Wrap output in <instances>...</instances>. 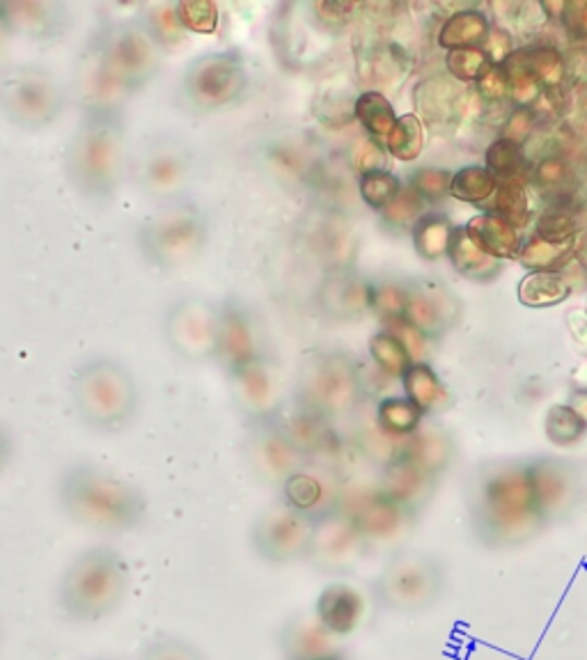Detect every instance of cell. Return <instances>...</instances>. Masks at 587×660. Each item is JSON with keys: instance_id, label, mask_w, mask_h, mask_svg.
<instances>
[{"instance_id": "74e56055", "label": "cell", "mask_w": 587, "mask_h": 660, "mask_svg": "<svg viewBox=\"0 0 587 660\" xmlns=\"http://www.w3.org/2000/svg\"><path fill=\"white\" fill-rule=\"evenodd\" d=\"M138 660H207V656L186 637L161 633L143 647Z\"/></svg>"}, {"instance_id": "d4e9b609", "label": "cell", "mask_w": 587, "mask_h": 660, "mask_svg": "<svg viewBox=\"0 0 587 660\" xmlns=\"http://www.w3.org/2000/svg\"><path fill=\"white\" fill-rule=\"evenodd\" d=\"M138 16L145 21V26L166 49V53H170L172 49H180L191 35L182 21L180 3H175V0L151 3Z\"/></svg>"}, {"instance_id": "44dd1931", "label": "cell", "mask_w": 587, "mask_h": 660, "mask_svg": "<svg viewBox=\"0 0 587 660\" xmlns=\"http://www.w3.org/2000/svg\"><path fill=\"white\" fill-rule=\"evenodd\" d=\"M280 493H282L280 496L282 500H288L292 508L313 516L315 521H321L326 516L340 512L342 496L326 487L323 479L317 473H313L310 466L306 470H301L298 475H294L285 487L280 489Z\"/></svg>"}, {"instance_id": "3957f363", "label": "cell", "mask_w": 587, "mask_h": 660, "mask_svg": "<svg viewBox=\"0 0 587 660\" xmlns=\"http://www.w3.org/2000/svg\"><path fill=\"white\" fill-rule=\"evenodd\" d=\"M132 589V564L113 543L78 550L56 587L60 614L72 624H99L124 606Z\"/></svg>"}, {"instance_id": "f35d334b", "label": "cell", "mask_w": 587, "mask_h": 660, "mask_svg": "<svg viewBox=\"0 0 587 660\" xmlns=\"http://www.w3.org/2000/svg\"><path fill=\"white\" fill-rule=\"evenodd\" d=\"M386 151L402 161H413L423 149V124L416 115H404L398 118L395 129L390 131V136L383 140Z\"/></svg>"}, {"instance_id": "816d5d0a", "label": "cell", "mask_w": 587, "mask_h": 660, "mask_svg": "<svg viewBox=\"0 0 587 660\" xmlns=\"http://www.w3.org/2000/svg\"><path fill=\"white\" fill-rule=\"evenodd\" d=\"M14 454H16L14 431L10 429V425L0 420V477H3L8 473V468L12 466Z\"/></svg>"}, {"instance_id": "cb8c5ba5", "label": "cell", "mask_w": 587, "mask_h": 660, "mask_svg": "<svg viewBox=\"0 0 587 660\" xmlns=\"http://www.w3.org/2000/svg\"><path fill=\"white\" fill-rule=\"evenodd\" d=\"M466 234L477 248L485 250L493 259L496 257H500V259L514 257L516 246H518L514 225L496 213L473 218L466 228Z\"/></svg>"}, {"instance_id": "f546056e", "label": "cell", "mask_w": 587, "mask_h": 660, "mask_svg": "<svg viewBox=\"0 0 587 660\" xmlns=\"http://www.w3.org/2000/svg\"><path fill=\"white\" fill-rule=\"evenodd\" d=\"M570 292H572L570 282L562 276L549 271H535L521 282L518 298L528 307H549L562 303L570 296Z\"/></svg>"}, {"instance_id": "6f0895ef", "label": "cell", "mask_w": 587, "mask_h": 660, "mask_svg": "<svg viewBox=\"0 0 587 660\" xmlns=\"http://www.w3.org/2000/svg\"><path fill=\"white\" fill-rule=\"evenodd\" d=\"M333 660H344V658H342V656H340V658H333Z\"/></svg>"}, {"instance_id": "f5cc1de1", "label": "cell", "mask_w": 587, "mask_h": 660, "mask_svg": "<svg viewBox=\"0 0 587 660\" xmlns=\"http://www.w3.org/2000/svg\"><path fill=\"white\" fill-rule=\"evenodd\" d=\"M10 44H12V37L8 33V28L3 26V21H0V74L10 68V60H8Z\"/></svg>"}, {"instance_id": "9a60e30c", "label": "cell", "mask_w": 587, "mask_h": 660, "mask_svg": "<svg viewBox=\"0 0 587 660\" xmlns=\"http://www.w3.org/2000/svg\"><path fill=\"white\" fill-rule=\"evenodd\" d=\"M441 591V574L429 560L400 555L390 562L375 580L377 601L383 608L411 612L427 608Z\"/></svg>"}, {"instance_id": "f6af8a7d", "label": "cell", "mask_w": 587, "mask_h": 660, "mask_svg": "<svg viewBox=\"0 0 587 660\" xmlns=\"http://www.w3.org/2000/svg\"><path fill=\"white\" fill-rule=\"evenodd\" d=\"M448 70L462 81H482L496 64L491 56L480 49H456L448 56Z\"/></svg>"}, {"instance_id": "8992f818", "label": "cell", "mask_w": 587, "mask_h": 660, "mask_svg": "<svg viewBox=\"0 0 587 660\" xmlns=\"http://www.w3.org/2000/svg\"><path fill=\"white\" fill-rule=\"evenodd\" d=\"M88 47L101 62L106 74L129 97L140 95L149 83H155L168 60L166 49L149 33L138 14L106 21L88 39Z\"/></svg>"}, {"instance_id": "4316f807", "label": "cell", "mask_w": 587, "mask_h": 660, "mask_svg": "<svg viewBox=\"0 0 587 660\" xmlns=\"http://www.w3.org/2000/svg\"><path fill=\"white\" fill-rule=\"evenodd\" d=\"M354 113L356 120L363 124L372 140L381 143L390 136V131L398 124V115L393 110V103H390L381 93L377 90H367L363 93L356 103H354Z\"/></svg>"}, {"instance_id": "7dc6e473", "label": "cell", "mask_w": 587, "mask_h": 660, "mask_svg": "<svg viewBox=\"0 0 587 660\" xmlns=\"http://www.w3.org/2000/svg\"><path fill=\"white\" fill-rule=\"evenodd\" d=\"M452 178L445 170L437 168H423L411 178V188L416 191L425 203H439L450 193Z\"/></svg>"}, {"instance_id": "484cf974", "label": "cell", "mask_w": 587, "mask_h": 660, "mask_svg": "<svg viewBox=\"0 0 587 660\" xmlns=\"http://www.w3.org/2000/svg\"><path fill=\"white\" fill-rule=\"evenodd\" d=\"M487 170L493 174L496 182H533L535 166L526 159L524 149L510 138H498L487 151Z\"/></svg>"}, {"instance_id": "4fadbf2b", "label": "cell", "mask_w": 587, "mask_h": 660, "mask_svg": "<svg viewBox=\"0 0 587 660\" xmlns=\"http://www.w3.org/2000/svg\"><path fill=\"white\" fill-rule=\"evenodd\" d=\"M244 456L250 473L276 489H282L294 475L310 466V456L288 431L282 417L273 423L248 427Z\"/></svg>"}, {"instance_id": "ac0fdd59", "label": "cell", "mask_w": 587, "mask_h": 660, "mask_svg": "<svg viewBox=\"0 0 587 660\" xmlns=\"http://www.w3.org/2000/svg\"><path fill=\"white\" fill-rule=\"evenodd\" d=\"M487 508L496 533L514 537L524 533L526 525L541 514L530 470L498 475L487 489Z\"/></svg>"}, {"instance_id": "bcb514c9", "label": "cell", "mask_w": 587, "mask_h": 660, "mask_svg": "<svg viewBox=\"0 0 587 660\" xmlns=\"http://www.w3.org/2000/svg\"><path fill=\"white\" fill-rule=\"evenodd\" d=\"M537 239L547 241V244H570V241L576 239V220L570 211H562V209H551L543 213L539 220H537Z\"/></svg>"}, {"instance_id": "9f6ffc18", "label": "cell", "mask_w": 587, "mask_h": 660, "mask_svg": "<svg viewBox=\"0 0 587 660\" xmlns=\"http://www.w3.org/2000/svg\"><path fill=\"white\" fill-rule=\"evenodd\" d=\"M95 660H120V658H95Z\"/></svg>"}, {"instance_id": "277c9868", "label": "cell", "mask_w": 587, "mask_h": 660, "mask_svg": "<svg viewBox=\"0 0 587 660\" xmlns=\"http://www.w3.org/2000/svg\"><path fill=\"white\" fill-rule=\"evenodd\" d=\"M70 400L85 429L111 436L134 425L140 411V388L124 363L95 356L74 369Z\"/></svg>"}, {"instance_id": "7402d4cb", "label": "cell", "mask_w": 587, "mask_h": 660, "mask_svg": "<svg viewBox=\"0 0 587 660\" xmlns=\"http://www.w3.org/2000/svg\"><path fill=\"white\" fill-rule=\"evenodd\" d=\"M317 620L335 635H346L356 628L360 614H363V601L354 589L346 585H331L326 589L319 601H317Z\"/></svg>"}, {"instance_id": "11a10c76", "label": "cell", "mask_w": 587, "mask_h": 660, "mask_svg": "<svg viewBox=\"0 0 587 660\" xmlns=\"http://www.w3.org/2000/svg\"><path fill=\"white\" fill-rule=\"evenodd\" d=\"M0 645H3V620H0Z\"/></svg>"}, {"instance_id": "5bb4252c", "label": "cell", "mask_w": 587, "mask_h": 660, "mask_svg": "<svg viewBox=\"0 0 587 660\" xmlns=\"http://www.w3.org/2000/svg\"><path fill=\"white\" fill-rule=\"evenodd\" d=\"M225 379L234 408L244 417L246 427L280 420L288 413L280 371L269 354L255 358Z\"/></svg>"}, {"instance_id": "b9f144b4", "label": "cell", "mask_w": 587, "mask_h": 660, "mask_svg": "<svg viewBox=\"0 0 587 660\" xmlns=\"http://www.w3.org/2000/svg\"><path fill=\"white\" fill-rule=\"evenodd\" d=\"M423 205L425 200L411 186H402V191L395 195V200L379 213L388 228L395 230L416 228V223L423 218Z\"/></svg>"}, {"instance_id": "1f68e13d", "label": "cell", "mask_w": 587, "mask_h": 660, "mask_svg": "<svg viewBox=\"0 0 587 660\" xmlns=\"http://www.w3.org/2000/svg\"><path fill=\"white\" fill-rule=\"evenodd\" d=\"M498 182L493 174L487 168H464L456 174H452V184H450V195H454L456 200L470 203V205H487L491 200V195L496 193Z\"/></svg>"}, {"instance_id": "9c48e42d", "label": "cell", "mask_w": 587, "mask_h": 660, "mask_svg": "<svg viewBox=\"0 0 587 660\" xmlns=\"http://www.w3.org/2000/svg\"><path fill=\"white\" fill-rule=\"evenodd\" d=\"M136 188L157 207L188 197L193 182V149L175 131L151 136L132 163Z\"/></svg>"}, {"instance_id": "ffe728a7", "label": "cell", "mask_w": 587, "mask_h": 660, "mask_svg": "<svg viewBox=\"0 0 587 660\" xmlns=\"http://www.w3.org/2000/svg\"><path fill=\"white\" fill-rule=\"evenodd\" d=\"M280 653L285 660H333L342 656L338 635L326 628L317 614H298L282 626Z\"/></svg>"}, {"instance_id": "d6986e66", "label": "cell", "mask_w": 587, "mask_h": 660, "mask_svg": "<svg viewBox=\"0 0 587 660\" xmlns=\"http://www.w3.org/2000/svg\"><path fill=\"white\" fill-rule=\"evenodd\" d=\"M363 546L365 541L354 523L342 512H335L317 523L308 562H313L323 574H340V571H346L358 560Z\"/></svg>"}, {"instance_id": "83f0119b", "label": "cell", "mask_w": 587, "mask_h": 660, "mask_svg": "<svg viewBox=\"0 0 587 660\" xmlns=\"http://www.w3.org/2000/svg\"><path fill=\"white\" fill-rule=\"evenodd\" d=\"M450 257L454 261V269L462 271L466 278L473 280H489L498 271V261L477 248L468 239L466 230H454L450 241Z\"/></svg>"}, {"instance_id": "db71d44e", "label": "cell", "mask_w": 587, "mask_h": 660, "mask_svg": "<svg viewBox=\"0 0 587 660\" xmlns=\"http://www.w3.org/2000/svg\"><path fill=\"white\" fill-rule=\"evenodd\" d=\"M574 255H576L583 264H587V232H585L580 239L574 241Z\"/></svg>"}, {"instance_id": "e575fe53", "label": "cell", "mask_w": 587, "mask_h": 660, "mask_svg": "<svg viewBox=\"0 0 587 660\" xmlns=\"http://www.w3.org/2000/svg\"><path fill=\"white\" fill-rule=\"evenodd\" d=\"M377 417H379L381 429L388 436H395V438L404 436L406 438L418 429V425L423 420V411L411 400L393 398V400H383L379 404Z\"/></svg>"}, {"instance_id": "836d02e7", "label": "cell", "mask_w": 587, "mask_h": 660, "mask_svg": "<svg viewBox=\"0 0 587 660\" xmlns=\"http://www.w3.org/2000/svg\"><path fill=\"white\" fill-rule=\"evenodd\" d=\"M489 211L505 218L512 225H526L528 216H530V205H528V195L526 186L518 182H498L496 193L489 200Z\"/></svg>"}, {"instance_id": "f1b7e54d", "label": "cell", "mask_w": 587, "mask_h": 660, "mask_svg": "<svg viewBox=\"0 0 587 660\" xmlns=\"http://www.w3.org/2000/svg\"><path fill=\"white\" fill-rule=\"evenodd\" d=\"M489 21L477 12H460L445 21L439 44L445 49H477V44L489 39Z\"/></svg>"}, {"instance_id": "5b68a950", "label": "cell", "mask_w": 587, "mask_h": 660, "mask_svg": "<svg viewBox=\"0 0 587 660\" xmlns=\"http://www.w3.org/2000/svg\"><path fill=\"white\" fill-rule=\"evenodd\" d=\"M209 239V216L191 195L157 207L136 230L138 253L157 271L188 267L205 253Z\"/></svg>"}, {"instance_id": "2e32d148", "label": "cell", "mask_w": 587, "mask_h": 660, "mask_svg": "<svg viewBox=\"0 0 587 660\" xmlns=\"http://www.w3.org/2000/svg\"><path fill=\"white\" fill-rule=\"evenodd\" d=\"M0 21L12 39H26L37 47L62 44L74 26L70 5L60 0H0Z\"/></svg>"}, {"instance_id": "681fc988", "label": "cell", "mask_w": 587, "mask_h": 660, "mask_svg": "<svg viewBox=\"0 0 587 660\" xmlns=\"http://www.w3.org/2000/svg\"><path fill=\"white\" fill-rule=\"evenodd\" d=\"M564 81L578 90H587V47L572 49L564 58Z\"/></svg>"}, {"instance_id": "d6a6232c", "label": "cell", "mask_w": 587, "mask_h": 660, "mask_svg": "<svg viewBox=\"0 0 587 660\" xmlns=\"http://www.w3.org/2000/svg\"><path fill=\"white\" fill-rule=\"evenodd\" d=\"M452 234H454V228L448 223L445 216H439V213L423 216L416 223V228H413L416 250L425 259H437L443 253H448Z\"/></svg>"}, {"instance_id": "d590c367", "label": "cell", "mask_w": 587, "mask_h": 660, "mask_svg": "<svg viewBox=\"0 0 587 660\" xmlns=\"http://www.w3.org/2000/svg\"><path fill=\"white\" fill-rule=\"evenodd\" d=\"M369 354H372V360L390 377H404V371L411 365V354L393 330H381V333L372 335V340H369Z\"/></svg>"}, {"instance_id": "603a6c76", "label": "cell", "mask_w": 587, "mask_h": 660, "mask_svg": "<svg viewBox=\"0 0 587 660\" xmlns=\"http://www.w3.org/2000/svg\"><path fill=\"white\" fill-rule=\"evenodd\" d=\"M369 284L346 276V273H331L323 280L319 290V305L326 315H358L365 307H369Z\"/></svg>"}, {"instance_id": "c3c4849f", "label": "cell", "mask_w": 587, "mask_h": 660, "mask_svg": "<svg viewBox=\"0 0 587 660\" xmlns=\"http://www.w3.org/2000/svg\"><path fill=\"white\" fill-rule=\"evenodd\" d=\"M180 14L188 33H211L219 21L213 3H180Z\"/></svg>"}, {"instance_id": "6da1fadb", "label": "cell", "mask_w": 587, "mask_h": 660, "mask_svg": "<svg viewBox=\"0 0 587 660\" xmlns=\"http://www.w3.org/2000/svg\"><path fill=\"white\" fill-rule=\"evenodd\" d=\"M56 498L72 523L99 535L136 533L149 516V500L138 484L93 461H76L64 468Z\"/></svg>"}, {"instance_id": "4dcf8cb0", "label": "cell", "mask_w": 587, "mask_h": 660, "mask_svg": "<svg viewBox=\"0 0 587 660\" xmlns=\"http://www.w3.org/2000/svg\"><path fill=\"white\" fill-rule=\"evenodd\" d=\"M462 93V90H460ZM460 93L443 78H427L416 95V103L427 122H445L456 113Z\"/></svg>"}, {"instance_id": "60d3db41", "label": "cell", "mask_w": 587, "mask_h": 660, "mask_svg": "<svg viewBox=\"0 0 587 660\" xmlns=\"http://www.w3.org/2000/svg\"><path fill=\"white\" fill-rule=\"evenodd\" d=\"M576 241V239H574ZM574 241H570V244H547V241L541 239H533L530 244L524 248V253H521V259H524V264L528 269L535 271H549L553 273L555 269L564 267L574 255Z\"/></svg>"}, {"instance_id": "ab89813d", "label": "cell", "mask_w": 587, "mask_h": 660, "mask_svg": "<svg viewBox=\"0 0 587 660\" xmlns=\"http://www.w3.org/2000/svg\"><path fill=\"white\" fill-rule=\"evenodd\" d=\"M402 191L400 180L390 170H377V172H365L360 174L358 193L367 207L377 211H383L390 203L395 200V195Z\"/></svg>"}, {"instance_id": "f907efd6", "label": "cell", "mask_w": 587, "mask_h": 660, "mask_svg": "<svg viewBox=\"0 0 587 660\" xmlns=\"http://www.w3.org/2000/svg\"><path fill=\"white\" fill-rule=\"evenodd\" d=\"M562 21L574 39H587V3L564 5Z\"/></svg>"}, {"instance_id": "7c38bea8", "label": "cell", "mask_w": 587, "mask_h": 660, "mask_svg": "<svg viewBox=\"0 0 587 660\" xmlns=\"http://www.w3.org/2000/svg\"><path fill=\"white\" fill-rule=\"evenodd\" d=\"M219 335V301L188 294L172 303L163 317L168 349L186 363H213Z\"/></svg>"}, {"instance_id": "8d00e7d4", "label": "cell", "mask_w": 587, "mask_h": 660, "mask_svg": "<svg viewBox=\"0 0 587 660\" xmlns=\"http://www.w3.org/2000/svg\"><path fill=\"white\" fill-rule=\"evenodd\" d=\"M404 390H406V400L416 404L423 413L429 411L433 404H439L443 398L441 383L433 377V371L427 365H408L404 371Z\"/></svg>"}, {"instance_id": "7bdbcfd3", "label": "cell", "mask_w": 587, "mask_h": 660, "mask_svg": "<svg viewBox=\"0 0 587 660\" xmlns=\"http://www.w3.org/2000/svg\"><path fill=\"white\" fill-rule=\"evenodd\" d=\"M369 310H375L381 319L398 321L404 319L406 305H408V292L398 288V284H372L369 288Z\"/></svg>"}, {"instance_id": "ba28073f", "label": "cell", "mask_w": 587, "mask_h": 660, "mask_svg": "<svg viewBox=\"0 0 587 660\" xmlns=\"http://www.w3.org/2000/svg\"><path fill=\"white\" fill-rule=\"evenodd\" d=\"M68 103V90L45 64H10L0 74V113L21 131L37 134L49 129L62 118Z\"/></svg>"}, {"instance_id": "ee69618b", "label": "cell", "mask_w": 587, "mask_h": 660, "mask_svg": "<svg viewBox=\"0 0 587 660\" xmlns=\"http://www.w3.org/2000/svg\"><path fill=\"white\" fill-rule=\"evenodd\" d=\"M587 425L572 406H555L547 417V433L555 445H574L583 438Z\"/></svg>"}, {"instance_id": "8fae6325", "label": "cell", "mask_w": 587, "mask_h": 660, "mask_svg": "<svg viewBox=\"0 0 587 660\" xmlns=\"http://www.w3.org/2000/svg\"><path fill=\"white\" fill-rule=\"evenodd\" d=\"M317 523L313 516L292 508L288 500L278 498L255 516L248 543L255 558L271 566L308 562Z\"/></svg>"}, {"instance_id": "e0dca14e", "label": "cell", "mask_w": 587, "mask_h": 660, "mask_svg": "<svg viewBox=\"0 0 587 660\" xmlns=\"http://www.w3.org/2000/svg\"><path fill=\"white\" fill-rule=\"evenodd\" d=\"M267 351L257 333V321L250 307L236 294L219 301V335H216V358L225 377L246 367Z\"/></svg>"}, {"instance_id": "7a4b0ae2", "label": "cell", "mask_w": 587, "mask_h": 660, "mask_svg": "<svg viewBox=\"0 0 587 660\" xmlns=\"http://www.w3.org/2000/svg\"><path fill=\"white\" fill-rule=\"evenodd\" d=\"M129 163L126 108L81 110L62 154V172L83 200L106 205L118 195Z\"/></svg>"}, {"instance_id": "52a82bcc", "label": "cell", "mask_w": 587, "mask_h": 660, "mask_svg": "<svg viewBox=\"0 0 587 660\" xmlns=\"http://www.w3.org/2000/svg\"><path fill=\"white\" fill-rule=\"evenodd\" d=\"M253 85L246 56L239 49H213L186 62L180 101L191 115L209 118L244 103Z\"/></svg>"}, {"instance_id": "30bf717a", "label": "cell", "mask_w": 587, "mask_h": 660, "mask_svg": "<svg viewBox=\"0 0 587 660\" xmlns=\"http://www.w3.org/2000/svg\"><path fill=\"white\" fill-rule=\"evenodd\" d=\"M358 398L354 365L340 354H310L301 363L292 388V408L323 420L350 411Z\"/></svg>"}]
</instances>
